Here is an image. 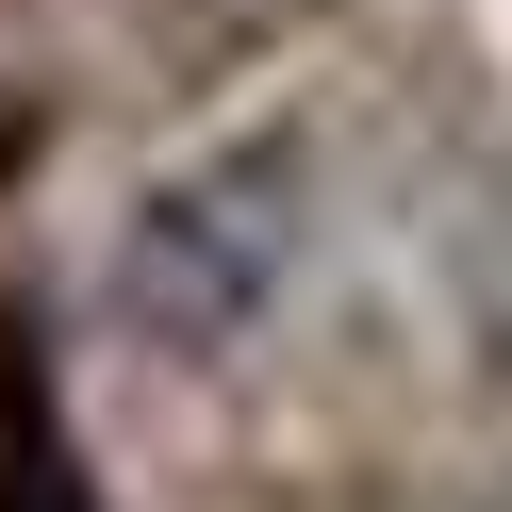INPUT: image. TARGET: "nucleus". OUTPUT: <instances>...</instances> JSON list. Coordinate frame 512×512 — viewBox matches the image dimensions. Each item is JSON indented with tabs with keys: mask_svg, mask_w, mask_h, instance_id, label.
<instances>
[{
	"mask_svg": "<svg viewBox=\"0 0 512 512\" xmlns=\"http://www.w3.org/2000/svg\"><path fill=\"white\" fill-rule=\"evenodd\" d=\"M314 215H298V149H232V166L166 182V199L116 232L100 298L133 347H166V364H215V347H248L281 314V281H298Z\"/></svg>",
	"mask_w": 512,
	"mask_h": 512,
	"instance_id": "f257e3e1",
	"label": "nucleus"
}]
</instances>
